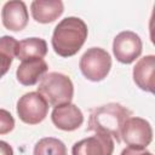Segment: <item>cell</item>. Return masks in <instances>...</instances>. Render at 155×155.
Returning a JSON list of instances; mask_svg holds the SVG:
<instances>
[{
	"label": "cell",
	"mask_w": 155,
	"mask_h": 155,
	"mask_svg": "<svg viewBox=\"0 0 155 155\" xmlns=\"http://www.w3.org/2000/svg\"><path fill=\"white\" fill-rule=\"evenodd\" d=\"M131 116L132 111L120 103H108L91 111L87 130L109 134L120 143L122 126Z\"/></svg>",
	"instance_id": "cell-2"
},
{
	"label": "cell",
	"mask_w": 155,
	"mask_h": 155,
	"mask_svg": "<svg viewBox=\"0 0 155 155\" xmlns=\"http://www.w3.org/2000/svg\"><path fill=\"white\" fill-rule=\"evenodd\" d=\"M47 63L42 58H31L23 61L17 68L16 76L23 86H33L47 73Z\"/></svg>",
	"instance_id": "cell-12"
},
{
	"label": "cell",
	"mask_w": 155,
	"mask_h": 155,
	"mask_svg": "<svg viewBox=\"0 0 155 155\" xmlns=\"http://www.w3.org/2000/svg\"><path fill=\"white\" fill-rule=\"evenodd\" d=\"M143 44L138 34L131 30L119 33L113 41V52L115 58L122 64H131L142 53Z\"/></svg>",
	"instance_id": "cell-7"
},
{
	"label": "cell",
	"mask_w": 155,
	"mask_h": 155,
	"mask_svg": "<svg viewBox=\"0 0 155 155\" xmlns=\"http://www.w3.org/2000/svg\"><path fill=\"white\" fill-rule=\"evenodd\" d=\"M120 155H153V153H150L145 149H137V148L127 147L121 151Z\"/></svg>",
	"instance_id": "cell-18"
},
{
	"label": "cell",
	"mask_w": 155,
	"mask_h": 155,
	"mask_svg": "<svg viewBox=\"0 0 155 155\" xmlns=\"http://www.w3.org/2000/svg\"><path fill=\"white\" fill-rule=\"evenodd\" d=\"M154 71H155V56L148 54L142 57L133 67V81L143 91L154 93Z\"/></svg>",
	"instance_id": "cell-11"
},
{
	"label": "cell",
	"mask_w": 155,
	"mask_h": 155,
	"mask_svg": "<svg viewBox=\"0 0 155 155\" xmlns=\"http://www.w3.org/2000/svg\"><path fill=\"white\" fill-rule=\"evenodd\" d=\"M79 67L87 80L94 82L102 81L110 71L111 57L101 47H91L80 58Z\"/></svg>",
	"instance_id": "cell-4"
},
{
	"label": "cell",
	"mask_w": 155,
	"mask_h": 155,
	"mask_svg": "<svg viewBox=\"0 0 155 155\" xmlns=\"http://www.w3.org/2000/svg\"><path fill=\"white\" fill-rule=\"evenodd\" d=\"M15 128V119L10 111L0 108V134H7Z\"/></svg>",
	"instance_id": "cell-17"
},
{
	"label": "cell",
	"mask_w": 155,
	"mask_h": 155,
	"mask_svg": "<svg viewBox=\"0 0 155 155\" xmlns=\"http://www.w3.org/2000/svg\"><path fill=\"white\" fill-rule=\"evenodd\" d=\"M52 107L70 103L74 96V85L69 76L52 71L45 74L38 86V91Z\"/></svg>",
	"instance_id": "cell-3"
},
{
	"label": "cell",
	"mask_w": 155,
	"mask_h": 155,
	"mask_svg": "<svg viewBox=\"0 0 155 155\" xmlns=\"http://www.w3.org/2000/svg\"><path fill=\"white\" fill-rule=\"evenodd\" d=\"M113 138L101 132L76 142L71 148V155H113Z\"/></svg>",
	"instance_id": "cell-8"
},
{
	"label": "cell",
	"mask_w": 155,
	"mask_h": 155,
	"mask_svg": "<svg viewBox=\"0 0 155 155\" xmlns=\"http://www.w3.org/2000/svg\"><path fill=\"white\" fill-rule=\"evenodd\" d=\"M18 41L13 36L4 35L0 38V78H2L10 69L13 58L16 57Z\"/></svg>",
	"instance_id": "cell-15"
},
{
	"label": "cell",
	"mask_w": 155,
	"mask_h": 155,
	"mask_svg": "<svg viewBox=\"0 0 155 155\" xmlns=\"http://www.w3.org/2000/svg\"><path fill=\"white\" fill-rule=\"evenodd\" d=\"M33 155H67V148L61 139L45 137L35 144Z\"/></svg>",
	"instance_id": "cell-16"
},
{
	"label": "cell",
	"mask_w": 155,
	"mask_h": 155,
	"mask_svg": "<svg viewBox=\"0 0 155 155\" xmlns=\"http://www.w3.org/2000/svg\"><path fill=\"white\" fill-rule=\"evenodd\" d=\"M87 25L79 17H65L54 28L51 44L61 57L76 54L87 39Z\"/></svg>",
	"instance_id": "cell-1"
},
{
	"label": "cell",
	"mask_w": 155,
	"mask_h": 155,
	"mask_svg": "<svg viewBox=\"0 0 155 155\" xmlns=\"http://www.w3.org/2000/svg\"><path fill=\"white\" fill-rule=\"evenodd\" d=\"M33 18L39 23H51L62 16L64 5L61 0H34L30 5Z\"/></svg>",
	"instance_id": "cell-13"
},
{
	"label": "cell",
	"mask_w": 155,
	"mask_h": 155,
	"mask_svg": "<svg viewBox=\"0 0 155 155\" xmlns=\"http://www.w3.org/2000/svg\"><path fill=\"white\" fill-rule=\"evenodd\" d=\"M48 113V103L39 92H28L17 102V115L28 125H36L45 120Z\"/></svg>",
	"instance_id": "cell-5"
},
{
	"label": "cell",
	"mask_w": 155,
	"mask_h": 155,
	"mask_svg": "<svg viewBox=\"0 0 155 155\" xmlns=\"http://www.w3.org/2000/svg\"><path fill=\"white\" fill-rule=\"evenodd\" d=\"M121 139L128 147L145 149L153 140V128L145 119L131 116L122 126Z\"/></svg>",
	"instance_id": "cell-6"
},
{
	"label": "cell",
	"mask_w": 155,
	"mask_h": 155,
	"mask_svg": "<svg viewBox=\"0 0 155 155\" xmlns=\"http://www.w3.org/2000/svg\"><path fill=\"white\" fill-rule=\"evenodd\" d=\"M51 120L53 125L62 131H75L84 122L82 111L73 103L62 104L54 107L51 114Z\"/></svg>",
	"instance_id": "cell-9"
},
{
	"label": "cell",
	"mask_w": 155,
	"mask_h": 155,
	"mask_svg": "<svg viewBox=\"0 0 155 155\" xmlns=\"http://www.w3.org/2000/svg\"><path fill=\"white\" fill-rule=\"evenodd\" d=\"M47 53V44L41 38H28L18 41L16 57L18 59L27 61L31 58H44Z\"/></svg>",
	"instance_id": "cell-14"
},
{
	"label": "cell",
	"mask_w": 155,
	"mask_h": 155,
	"mask_svg": "<svg viewBox=\"0 0 155 155\" xmlns=\"http://www.w3.org/2000/svg\"><path fill=\"white\" fill-rule=\"evenodd\" d=\"M0 155H13V149L7 142L0 140Z\"/></svg>",
	"instance_id": "cell-19"
},
{
	"label": "cell",
	"mask_w": 155,
	"mask_h": 155,
	"mask_svg": "<svg viewBox=\"0 0 155 155\" xmlns=\"http://www.w3.org/2000/svg\"><path fill=\"white\" fill-rule=\"evenodd\" d=\"M2 24L11 31H21L28 24L29 15L27 5L21 0L7 1L1 11Z\"/></svg>",
	"instance_id": "cell-10"
}]
</instances>
